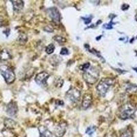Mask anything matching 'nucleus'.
<instances>
[{
    "mask_svg": "<svg viewBox=\"0 0 137 137\" xmlns=\"http://www.w3.org/2000/svg\"><path fill=\"white\" fill-rule=\"evenodd\" d=\"M92 103V95L89 93H86L83 96L82 106L83 109H87Z\"/></svg>",
    "mask_w": 137,
    "mask_h": 137,
    "instance_id": "nucleus-10",
    "label": "nucleus"
},
{
    "mask_svg": "<svg viewBox=\"0 0 137 137\" xmlns=\"http://www.w3.org/2000/svg\"><path fill=\"white\" fill-rule=\"evenodd\" d=\"M91 22V18H87L86 20H85V23H86V24H89V23H90Z\"/></svg>",
    "mask_w": 137,
    "mask_h": 137,
    "instance_id": "nucleus-23",
    "label": "nucleus"
},
{
    "mask_svg": "<svg viewBox=\"0 0 137 137\" xmlns=\"http://www.w3.org/2000/svg\"><path fill=\"white\" fill-rule=\"evenodd\" d=\"M95 130H96V128L95 126H90L89 128H87V129L86 130V133L87 134L89 135H92L93 133L95 132Z\"/></svg>",
    "mask_w": 137,
    "mask_h": 137,
    "instance_id": "nucleus-17",
    "label": "nucleus"
},
{
    "mask_svg": "<svg viewBox=\"0 0 137 137\" xmlns=\"http://www.w3.org/2000/svg\"><path fill=\"white\" fill-rule=\"evenodd\" d=\"M91 67V65L89 62H87V63H85L84 65H82V66H80V69L82 70V71H86L87 70H88Z\"/></svg>",
    "mask_w": 137,
    "mask_h": 137,
    "instance_id": "nucleus-20",
    "label": "nucleus"
},
{
    "mask_svg": "<svg viewBox=\"0 0 137 137\" xmlns=\"http://www.w3.org/2000/svg\"><path fill=\"white\" fill-rule=\"evenodd\" d=\"M110 24H111V23H109V24H105V25H103V27H105V28H106V29H111L112 28V26H110Z\"/></svg>",
    "mask_w": 137,
    "mask_h": 137,
    "instance_id": "nucleus-22",
    "label": "nucleus"
},
{
    "mask_svg": "<svg viewBox=\"0 0 137 137\" xmlns=\"http://www.w3.org/2000/svg\"><path fill=\"white\" fill-rule=\"evenodd\" d=\"M54 39L56 42L59 43H63L66 42L65 38H63V37H62V36H56L54 38Z\"/></svg>",
    "mask_w": 137,
    "mask_h": 137,
    "instance_id": "nucleus-18",
    "label": "nucleus"
},
{
    "mask_svg": "<svg viewBox=\"0 0 137 137\" xmlns=\"http://www.w3.org/2000/svg\"><path fill=\"white\" fill-rule=\"evenodd\" d=\"M67 123L64 122V121L60 122L58 124L57 126L56 127L54 131V134L56 136V137H62L65 134L66 130H67Z\"/></svg>",
    "mask_w": 137,
    "mask_h": 137,
    "instance_id": "nucleus-7",
    "label": "nucleus"
},
{
    "mask_svg": "<svg viewBox=\"0 0 137 137\" xmlns=\"http://www.w3.org/2000/svg\"><path fill=\"white\" fill-rule=\"evenodd\" d=\"M121 137H132V133L130 130H127L125 131L124 132H123L121 134Z\"/></svg>",
    "mask_w": 137,
    "mask_h": 137,
    "instance_id": "nucleus-19",
    "label": "nucleus"
},
{
    "mask_svg": "<svg viewBox=\"0 0 137 137\" xmlns=\"http://www.w3.org/2000/svg\"><path fill=\"white\" fill-rule=\"evenodd\" d=\"M47 13H49V16L52 19L53 21L58 23L60 20V14L59 10L56 8H50L47 10Z\"/></svg>",
    "mask_w": 137,
    "mask_h": 137,
    "instance_id": "nucleus-8",
    "label": "nucleus"
},
{
    "mask_svg": "<svg viewBox=\"0 0 137 137\" xmlns=\"http://www.w3.org/2000/svg\"><path fill=\"white\" fill-rule=\"evenodd\" d=\"M13 8L15 12H20L23 8L24 2L23 1H12Z\"/></svg>",
    "mask_w": 137,
    "mask_h": 137,
    "instance_id": "nucleus-12",
    "label": "nucleus"
},
{
    "mask_svg": "<svg viewBox=\"0 0 137 137\" xmlns=\"http://www.w3.org/2000/svg\"><path fill=\"white\" fill-rule=\"evenodd\" d=\"M5 126L9 129L14 128L16 125V122L11 119H6L4 121Z\"/></svg>",
    "mask_w": 137,
    "mask_h": 137,
    "instance_id": "nucleus-15",
    "label": "nucleus"
},
{
    "mask_svg": "<svg viewBox=\"0 0 137 137\" xmlns=\"http://www.w3.org/2000/svg\"><path fill=\"white\" fill-rule=\"evenodd\" d=\"M135 109L130 104H126L121 108L119 112V116L121 119H127L131 118L134 114Z\"/></svg>",
    "mask_w": 137,
    "mask_h": 137,
    "instance_id": "nucleus-4",
    "label": "nucleus"
},
{
    "mask_svg": "<svg viewBox=\"0 0 137 137\" xmlns=\"http://www.w3.org/2000/svg\"><path fill=\"white\" fill-rule=\"evenodd\" d=\"M99 77V73L95 69V68H91V67L89 69L84 72L83 73V78L88 84L93 85L97 81Z\"/></svg>",
    "mask_w": 137,
    "mask_h": 137,
    "instance_id": "nucleus-2",
    "label": "nucleus"
},
{
    "mask_svg": "<svg viewBox=\"0 0 137 137\" xmlns=\"http://www.w3.org/2000/svg\"><path fill=\"white\" fill-rule=\"evenodd\" d=\"M80 91L76 88H71L69 91H67L66 94V97L68 100H70L71 102H76L77 101L80 96Z\"/></svg>",
    "mask_w": 137,
    "mask_h": 137,
    "instance_id": "nucleus-5",
    "label": "nucleus"
},
{
    "mask_svg": "<svg viewBox=\"0 0 137 137\" xmlns=\"http://www.w3.org/2000/svg\"><path fill=\"white\" fill-rule=\"evenodd\" d=\"M114 83V80L110 78H103L99 82L96 87L97 93L101 97H105L106 94Z\"/></svg>",
    "mask_w": 137,
    "mask_h": 137,
    "instance_id": "nucleus-1",
    "label": "nucleus"
},
{
    "mask_svg": "<svg viewBox=\"0 0 137 137\" xmlns=\"http://www.w3.org/2000/svg\"><path fill=\"white\" fill-rule=\"evenodd\" d=\"M1 73L4 78L6 82L8 85L12 84L15 80V72L9 67H7V66L2 67H1Z\"/></svg>",
    "mask_w": 137,
    "mask_h": 137,
    "instance_id": "nucleus-3",
    "label": "nucleus"
},
{
    "mask_svg": "<svg viewBox=\"0 0 137 137\" xmlns=\"http://www.w3.org/2000/svg\"><path fill=\"white\" fill-rule=\"evenodd\" d=\"M38 130L40 132V137H52L51 132L46 127L41 125L38 128Z\"/></svg>",
    "mask_w": 137,
    "mask_h": 137,
    "instance_id": "nucleus-11",
    "label": "nucleus"
},
{
    "mask_svg": "<svg viewBox=\"0 0 137 137\" xmlns=\"http://www.w3.org/2000/svg\"><path fill=\"white\" fill-rule=\"evenodd\" d=\"M27 36L24 33H21L19 34V37L17 38V43L20 45H24L27 43Z\"/></svg>",
    "mask_w": 137,
    "mask_h": 137,
    "instance_id": "nucleus-14",
    "label": "nucleus"
},
{
    "mask_svg": "<svg viewBox=\"0 0 137 137\" xmlns=\"http://www.w3.org/2000/svg\"><path fill=\"white\" fill-rule=\"evenodd\" d=\"M18 107H17V103L15 101H10L6 106V112L7 114L10 116H15L17 114Z\"/></svg>",
    "mask_w": 137,
    "mask_h": 137,
    "instance_id": "nucleus-9",
    "label": "nucleus"
},
{
    "mask_svg": "<svg viewBox=\"0 0 137 137\" xmlns=\"http://www.w3.org/2000/svg\"><path fill=\"white\" fill-rule=\"evenodd\" d=\"M69 54V51L68 50L67 48H66V47H63V48H62L61 51H60V54L61 55H68Z\"/></svg>",
    "mask_w": 137,
    "mask_h": 137,
    "instance_id": "nucleus-21",
    "label": "nucleus"
},
{
    "mask_svg": "<svg viewBox=\"0 0 137 137\" xmlns=\"http://www.w3.org/2000/svg\"><path fill=\"white\" fill-rule=\"evenodd\" d=\"M55 49V47L54 45L52 44V43H51L49 45L46 47V48H45V51L47 54H52L54 51Z\"/></svg>",
    "mask_w": 137,
    "mask_h": 137,
    "instance_id": "nucleus-16",
    "label": "nucleus"
},
{
    "mask_svg": "<svg viewBox=\"0 0 137 137\" xmlns=\"http://www.w3.org/2000/svg\"><path fill=\"white\" fill-rule=\"evenodd\" d=\"M11 58V55L8 51L6 49H4L0 51V60L1 61H6Z\"/></svg>",
    "mask_w": 137,
    "mask_h": 137,
    "instance_id": "nucleus-13",
    "label": "nucleus"
},
{
    "mask_svg": "<svg viewBox=\"0 0 137 137\" xmlns=\"http://www.w3.org/2000/svg\"><path fill=\"white\" fill-rule=\"evenodd\" d=\"M49 77V74L45 71L38 73L35 78V81L40 86H47V79Z\"/></svg>",
    "mask_w": 137,
    "mask_h": 137,
    "instance_id": "nucleus-6",
    "label": "nucleus"
}]
</instances>
